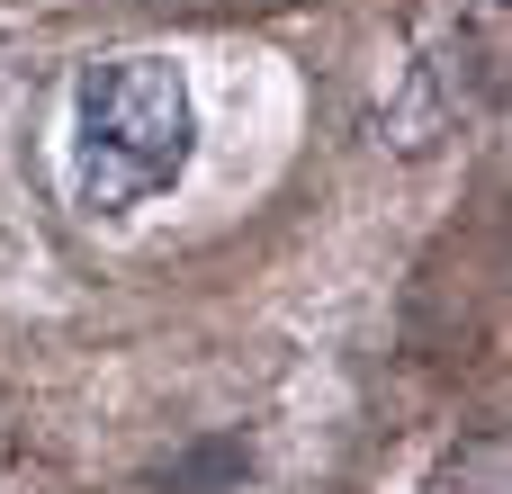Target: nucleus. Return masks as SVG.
I'll use <instances>...</instances> for the list:
<instances>
[{"label":"nucleus","mask_w":512,"mask_h":494,"mask_svg":"<svg viewBox=\"0 0 512 494\" xmlns=\"http://www.w3.org/2000/svg\"><path fill=\"white\" fill-rule=\"evenodd\" d=\"M189 162V81L162 54H99L72 90V198L117 216Z\"/></svg>","instance_id":"obj_1"}]
</instances>
